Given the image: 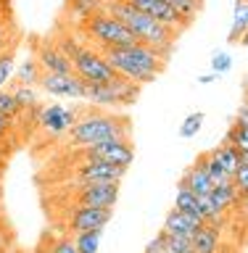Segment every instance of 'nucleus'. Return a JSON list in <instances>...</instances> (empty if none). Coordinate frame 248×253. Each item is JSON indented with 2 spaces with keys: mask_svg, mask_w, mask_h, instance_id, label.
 I'll list each match as a JSON object with an SVG mask.
<instances>
[{
  "mask_svg": "<svg viewBox=\"0 0 248 253\" xmlns=\"http://www.w3.org/2000/svg\"><path fill=\"white\" fill-rule=\"evenodd\" d=\"M3 35L5 32H3V21H0V45H3Z\"/></svg>",
  "mask_w": 248,
  "mask_h": 253,
  "instance_id": "40",
  "label": "nucleus"
},
{
  "mask_svg": "<svg viewBox=\"0 0 248 253\" xmlns=\"http://www.w3.org/2000/svg\"><path fill=\"white\" fill-rule=\"evenodd\" d=\"M180 185H185L190 193H196V195H211V190H214V185L209 182V177L203 174V169L198 164H193L190 169H185Z\"/></svg>",
  "mask_w": 248,
  "mask_h": 253,
  "instance_id": "17",
  "label": "nucleus"
},
{
  "mask_svg": "<svg viewBox=\"0 0 248 253\" xmlns=\"http://www.w3.org/2000/svg\"><path fill=\"white\" fill-rule=\"evenodd\" d=\"M103 13L114 16L116 21H122L143 45L153 47V50H158L166 61H169V55L174 50V40H177V32L174 29L158 24L156 19H150L146 13L135 11V8L127 5L124 0H103Z\"/></svg>",
  "mask_w": 248,
  "mask_h": 253,
  "instance_id": "2",
  "label": "nucleus"
},
{
  "mask_svg": "<svg viewBox=\"0 0 248 253\" xmlns=\"http://www.w3.org/2000/svg\"><path fill=\"white\" fill-rule=\"evenodd\" d=\"M243 90L248 92V74H246V79H243Z\"/></svg>",
  "mask_w": 248,
  "mask_h": 253,
  "instance_id": "41",
  "label": "nucleus"
},
{
  "mask_svg": "<svg viewBox=\"0 0 248 253\" xmlns=\"http://www.w3.org/2000/svg\"><path fill=\"white\" fill-rule=\"evenodd\" d=\"M166 5H172L185 21H190L193 16L203 8V0H164Z\"/></svg>",
  "mask_w": 248,
  "mask_h": 253,
  "instance_id": "27",
  "label": "nucleus"
},
{
  "mask_svg": "<svg viewBox=\"0 0 248 253\" xmlns=\"http://www.w3.org/2000/svg\"><path fill=\"white\" fill-rule=\"evenodd\" d=\"M214 79H217V74H211V71H209V74H201V77H198V82H201V84H209V82H214Z\"/></svg>",
  "mask_w": 248,
  "mask_h": 253,
  "instance_id": "38",
  "label": "nucleus"
},
{
  "mask_svg": "<svg viewBox=\"0 0 248 253\" xmlns=\"http://www.w3.org/2000/svg\"><path fill=\"white\" fill-rule=\"evenodd\" d=\"M146 253H166V235L158 232L153 240L146 245Z\"/></svg>",
  "mask_w": 248,
  "mask_h": 253,
  "instance_id": "35",
  "label": "nucleus"
},
{
  "mask_svg": "<svg viewBox=\"0 0 248 253\" xmlns=\"http://www.w3.org/2000/svg\"><path fill=\"white\" fill-rule=\"evenodd\" d=\"M58 47L69 55L71 61V69L74 74L82 79L85 84H103V82H111L116 77V71L106 63V58L100 55L98 47H87V45H77L71 37H63Z\"/></svg>",
  "mask_w": 248,
  "mask_h": 253,
  "instance_id": "4",
  "label": "nucleus"
},
{
  "mask_svg": "<svg viewBox=\"0 0 248 253\" xmlns=\"http://www.w3.org/2000/svg\"><path fill=\"white\" fill-rule=\"evenodd\" d=\"M116 137H130V119L119 114H103V111H90V114L79 116L69 129V142L79 148Z\"/></svg>",
  "mask_w": 248,
  "mask_h": 253,
  "instance_id": "3",
  "label": "nucleus"
},
{
  "mask_svg": "<svg viewBox=\"0 0 248 253\" xmlns=\"http://www.w3.org/2000/svg\"><path fill=\"white\" fill-rule=\"evenodd\" d=\"M79 119V111L74 108H66V106H45L40 108V129L45 134H50V137H61V134H69V129L74 126V122Z\"/></svg>",
  "mask_w": 248,
  "mask_h": 253,
  "instance_id": "9",
  "label": "nucleus"
},
{
  "mask_svg": "<svg viewBox=\"0 0 248 253\" xmlns=\"http://www.w3.org/2000/svg\"><path fill=\"white\" fill-rule=\"evenodd\" d=\"M77 206H93V209H114L119 201V185L103 182V185H79L74 193Z\"/></svg>",
  "mask_w": 248,
  "mask_h": 253,
  "instance_id": "13",
  "label": "nucleus"
},
{
  "mask_svg": "<svg viewBox=\"0 0 248 253\" xmlns=\"http://www.w3.org/2000/svg\"><path fill=\"white\" fill-rule=\"evenodd\" d=\"M82 27L87 32V37L95 40L98 47H135V45H143L122 21H116L114 16H108V13L90 16Z\"/></svg>",
  "mask_w": 248,
  "mask_h": 253,
  "instance_id": "5",
  "label": "nucleus"
},
{
  "mask_svg": "<svg viewBox=\"0 0 248 253\" xmlns=\"http://www.w3.org/2000/svg\"><path fill=\"white\" fill-rule=\"evenodd\" d=\"M190 243H193V253H217L219 251V229L217 227H198L196 235L190 237Z\"/></svg>",
  "mask_w": 248,
  "mask_h": 253,
  "instance_id": "16",
  "label": "nucleus"
},
{
  "mask_svg": "<svg viewBox=\"0 0 248 253\" xmlns=\"http://www.w3.org/2000/svg\"><path fill=\"white\" fill-rule=\"evenodd\" d=\"M48 253H77V248H74V243H71V237L61 235V237H55V240H50Z\"/></svg>",
  "mask_w": 248,
  "mask_h": 253,
  "instance_id": "34",
  "label": "nucleus"
},
{
  "mask_svg": "<svg viewBox=\"0 0 248 253\" xmlns=\"http://www.w3.org/2000/svg\"><path fill=\"white\" fill-rule=\"evenodd\" d=\"M233 185L238 190V198H248V164H241L233 177Z\"/></svg>",
  "mask_w": 248,
  "mask_h": 253,
  "instance_id": "33",
  "label": "nucleus"
},
{
  "mask_svg": "<svg viewBox=\"0 0 248 253\" xmlns=\"http://www.w3.org/2000/svg\"><path fill=\"white\" fill-rule=\"evenodd\" d=\"M11 92H13V98H16V103H19V108H21V111H24V108H35V106H37V90H35V87L16 84Z\"/></svg>",
  "mask_w": 248,
  "mask_h": 253,
  "instance_id": "28",
  "label": "nucleus"
},
{
  "mask_svg": "<svg viewBox=\"0 0 248 253\" xmlns=\"http://www.w3.org/2000/svg\"><path fill=\"white\" fill-rule=\"evenodd\" d=\"M196 164L203 169V174L209 177V182H211V185H222V182H227V179H230L227 174H225V169L219 166V161L211 156V150H209V153H203V156L198 158Z\"/></svg>",
  "mask_w": 248,
  "mask_h": 253,
  "instance_id": "24",
  "label": "nucleus"
},
{
  "mask_svg": "<svg viewBox=\"0 0 248 253\" xmlns=\"http://www.w3.org/2000/svg\"><path fill=\"white\" fill-rule=\"evenodd\" d=\"M235 124L248 126V98L243 100V106H238V114H235Z\"/></svg>",
  "mask_w": 248,
  "mask_h": 253,
  "instance_id": "36",
  "label": "nucleus"
},
{
  "mask_svg": "<svg viewBox=\"0 0 248 253\" xmlns=\"http://www.w3.org/2000/svg\"><path fill=\"white\" fill-rule=\"evenodd\" d=\"M230 69H233V55H230L227 50H214V55H211V74L222 77V74H227Z\"/></svg>",
  "mask_w": 248,
  "mask_h": 253,
  "instance_id": "31",
  "label": "nucleus"
},
{
  "mask_svg": "<svg viewBox=\"0 0 248 253\" xmlns=\"http://www.w3.org/2000/svg\"><path fill=\"white\" fill-rule=\"evenodd\" d=\"M16 82L19 84H27V87H35L40 82V77H43V69H40V63L35 58H27L24 63H19L16 66Z\"/></svg>",
  "mask_w": 248,
  "mask_h": 253,
  "instance_id": "23",
  "label": "nucleus"
},
{
  "mask_svg": "<svg viewBox=\"0 0 248 253\" xmlns=\"http://www.w3.org/2000/svg\"><path fill=\"white\" fill-rule=\"evenodd\" d=\"M127 169L114 164H103V161H82L74 166V182L79 185H103V182H114L122 185Z\"/></svg>",
  "mask_w": 248,
  "mask_h": 253,
  "instance_id": "8",
  "label": "nucleus"
},
{
  "mask_svg": "<svg viewBox=\"0 0 248 253\" xmlns=\"http://www.w3.org/2000/svg\"><path fill=\"white\" fill-rule=\"evenodd\" d=\"M166 253H193V243H190V237L166 235Z\"/></svg>",
  "mask_w": 248,
  "mask_h": 253,
  "instance_id": "32",
  "label": "nucleus"
},
{
  "mask_svg": "<svg viewBox=\"0 0 248 253\" xmlns=\"http://www.w3.org/2000/svg\"><path fill=\"white\" fill-rule=\"evenodd\" d=\"M37 84L43 87L48 95H53V98L85 100V95H87V84L77 74H43Z\"/></svg>",
  "mask_w": 248,
  "mask_h": 253,
  "instance_id": "11",
  "label": "nucleus"
},
{
  "mask_svg": "<svg viewBox=\"0 0 248 253\" xmlns=\"http://www.w3.org/2000/svg\"><path fill=\"white\" fill-rule=\"evenodd\" d=\"M21 114V108H19V103H16V98H13V92L11 90H0V116L3 119H16Z\"/></svg>",
  "mask_w": 248,
  "mask_h": 253,
  "instance_id": "30",
  "label": "nucleus"
},
{
  "mask_svg": "<svg viewBox=\"0 0 248 253\" xmlns=\"http://www.w3.org/2000/svg\"><path fill=\"white\" fill-rule=\"evenodd\" d=\"M211 156L217 158L219 166L225 169V174H227L230 179H233V177H235V171H238V166H241V153H238V150H235L233 145L222 142L219 148H214V150H211Z\"/></svg>",
  "mask_w": 248,
  "mask_h": 253,
  "instance_id": "18",
  "label": "nucleus"
},
{
  "mask_svg": "<svg viewBox=\"0 0 248 253\" xmlns=\"http://www.w3.org/2000/svg\"><path fill=\"white\" fill-rule=\"evenodd\" d=\"M238 42H241V45H248V32H246V35H243L241 40H238Z\"/></svg>",
  "mask_w": 248,
  "mask_h": 253,
  "instance_id": "39",
  "label": "nucleus"
},
{
  "mask_svg": "<svg viewBox=\"0 0 248 253\" xmlns=\"http://www.w3.org/2000/svg\"><path fill=\"white\" fill-rule=\"evenodd\" d=\"M246 32H248V0H235V19H233L227 40L230 42H238Z\"/></svg>",
  "mask_w": 248,
  "mask_h": 253,
  "instance_id": "19",
  "label": "nucleus"
},
{
  "mask_svg": "<svg viewBox=\"0 0 248 253\" xmlns=\"http://www.w3.org/2000/svg\"><path fill=\"white\" fill-rule=\"evenodd\" d=\"M100 237H103V229H87V232H74L71 243H74L77 253H98Z\"/></svg>",
  "mask_w": 248,
  "mask_h": 253,
  "instance_id": "20",
  "label": "nucleus"
},
{
  "mask_svg": "<svg viewBox=\"0 0 248 253\" xmlns=\"http://www.w3.org/2000/svg\"><path fill=\"white\" fill-rule=\"evenodd\" d=\"M82 161H103V164H114V166H127L135 158V145L130 142V137H116V140H106V142H95L79 150Z\"/></svg>",
  "mask_w": 248,
  "mask_h": 253,
  "instance_id": "7",
  "label": "nucleus"
},
{
  "mask_svg": "<svg viewBox=\"0 0 248 253\" xmlns=\"http://www.w3.org/2000/svg\"><path fill=\"white\" fill-rule=\"evenodd\" d=\"M227 145H233L238 153H248V126H241V124H233L230 126V132H227V137H225Z\"/></svg>",
  "mask_w": 248,
  "mask_h": 253,
  "instance_id": "25",
  "label": "nucleus"
},
{
  "mask_svg": "<svg viewBox=\"0 0 248 253\" xmlns=\"http://www.w3.org/2000/svg\"><path fill=\"white\" fill-rule=\"evenodd\" d=\"M8 126H11V122H8V119H3L0 116V140L5 137V132H8Z\"/></svg>",
  "mask_w": 248,
  "mask_h": 253,
  "instance_id": "37",
  "label": "nucleus"
},
{
  "mask_svg": "<svg viewBox=\"0 0 248 253\" xmlns=\"http://www.w3.org/2000/svg\"><path fill=\"white\" fill-rule=\"evenodd\" d=\"M66 8L71 13L77 16L79 21H87L90 16H98V13H103V0H69L66 3Z\"/></svg>",
  "mask_w": 248,
  "mask_h": 253,
  "instance_id": "22",
  "label": "nucleus"
},
{
  "mask_svg": "<svg viewBox=\"0 0 248 253\" xmlns=\"http://www.w3.org/2000/svg\"><path fill=\"white\" fill-rule=\"evenodd\" d=\"M13 71H16V53L0 50V90H5V84L11 82Z\"/></svg>",
  "mask_w": 248,
  "mask_h": 253,
  "instance_id": "26",
  "label": "nucleus"
},
{
  "mask_svg": "<svg viewBox=\"0 0 248 253\" xmlns=\"http://www.w3.org/2000/svg\"><path fill=\"white\" fill-rule=\"evenodd\" d=\"M35 61L40 63L43 74H74L71 69V61L69 55L61 50L58 45H50V42H37L35 45Z\"/></svg>",
  "mask_w": 248,
  "mask_h": 253,
  "instance_id": "14",
  "label": "nucleus"
},
{
  "mask_svg": "<svg viewBox=\"0 0 248 253\" xmlns=\"http://www.w3.org/2000/svg\"><path fill=\"white\" fill-rule=\"evenodd\" d=\"M211 201L219 206L222 211H227L230 206H235L241 198H238V190H235V185H233V179H227V182H222V185H214V190H211Z\"/></svg>",
  "mask_w": 248,
  "mask_h": 253,
  "instance_id": "21",
  "label": "nucleus"
},
{
  "mask_svg": "<svg viewBox=\"0 0 248 253\" xmlns=\"http://www.w3.org/2000/svg\"><path fill=\"white\" fill-rule=\"evenodd\" d=\"M143 87L130 82L124 77H114L111 82L103 84H87L85 100H90L93 106H132L138 100Z\"/></svg>",
  "mask_w": 248,
  "mask_h": 253,
  "instance_id": "6",
  "label": "nucleus"
},
{
  "mask_svg": "<svg viewBox=\"0 0 248 253\" xmlns=\"http://www.w3.org/2000/svg\"><path fill=\"white\" fill-rule=\"evenodd\" d=\"M206 122V116H203V111H196V114H190L185 122L180 124V137H196L198 132H201V126Z\"/></svg>",
  "mask_w": 248,
  "mask_h": 253,
  "instance_id": "29",
  "label": "nucleus"
},
{
  "mask_svg": "<svg viewBox=\"0 0 248 253\" xmlns=\"http://www.w3.org/2000/svg\"><path fill=\"white\" fill-rule=\"evenodd\" d=\"M124 3H127V5H132L135 11H140V13L150 16V19H156L158 24H164V27L174 29L177 35L190 24V21L182 19V16L174 11L172 5H166L164 0H124Z\"/></svg>",
  "mask_w": 248,
  "mask_h": 253,
  "instance_id": "12",
  "label": "nucleus"
},
{
  "mask_svg": "<svg viewBox=\"0 0 248 253\" xmlns=\"http://www.w3.org/2000/svg\"><path fill=\"white\" fill-rule=\"evenodd\" d=\"M106 63L116 71V77H124L135 84H150L166 69V58L148 45L135 47H98Z\"/></svg>",
  "mask_w": 248,
  "mask_h": 253,
  "instance_id": "1",
  "label": "nucleus"
},
{
  "mask_svg": "<svg viewBox=\"0 0 248 253\" xmlns=\"http://www.w3.org/2000/svg\"><path fill=\"white\" fill-rule=\"evenodd\" d=\"M66 213V229L71 232H87V229H106L114 216V209H93V206H74Z\"/></svg>",
  "mask_w": 248,
  "mask_h": 253,
  "instance_id": "10",
  "label": "nucleus"
},
{
  "mask_svg": "<svg viewBox=\"0 0 248 253\" xmlns=\"http://www.w3.org/2000/svg\"><path fill=\"white\" fill-rule=\"evenodd\" d=\"M196 229H198V227L185 216V213L172 209L169 213H166V219H164V229H161V232L174 235V237H193V235H196Z\"/></svg>",
  "mask_w": 248,
  "mask_h": 253,
  "instance_id": "15",
  "label": "nucleus"
}]
</instances>
